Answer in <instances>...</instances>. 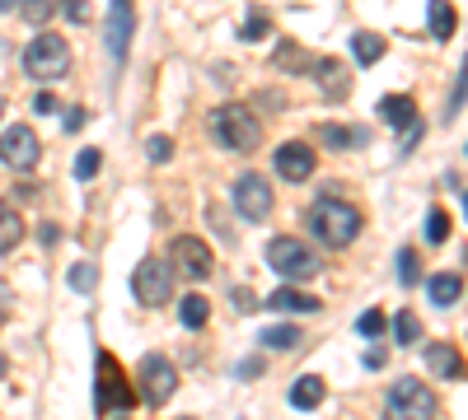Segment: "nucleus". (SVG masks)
I'll list each match as a JSON object with an SVG mask.
<instances>
[{
	"instance_id": "f257e3e1",
	"label": "nucleus",
	"mask_w": 468,
	"mask_h": 420,
	"mask_svg": "<svg viewBox=\"0 0 468 420\" xmlns=\"http://www.w3.org/2000/svg\"><path fill=\"white\" fill-rule=\"evenodd\" d=\"M211 136L225 145V150H239L249 155L262 145V122L253 108H243V103H220V108L211 113Z\"/></svg>"
},
{
	"instance_id": "f03ea898",
	"label": "nucleus",
	"mask_w": 468,
	"mask_h": 420,
	"mask_svg": "<svg viewBox=\"0 0 468 420\" xmlns=\"http://www.w3.org/2000/svg\"><path fill=\"white\" fill-rule=\"evenodd\" d=\"M310 229L328 243V248H347L356 234H361V210L347 206V201H333V197H323L314 201L310 210Z\"/></svg>"
},
{
	"instance_id": "7ed1b4c3",
	"label": "nucleus",
	"mask_w": 468,
	"mask_h": 420,
	"mask_svg": "<svg viewBox=\"0 0 468 420\" xmlns=\"http://www.w3.org/2000/svg\"><path fill=\"white\" fill-rule=\"evenodd\" d=\"M436 416V392L421 378H398L384 397V420H431Z\"/></svg>"
},
{
	"instance_id": "20e7f679",
	"label": "nucleus",
	"mask_w": 468,
	"mask_h": 420,
	"mask_svg": "<svg viewBox=\"0 0 468 420\" xmlns=\"http://www.w3.org/2000/svg\"><path fill=\"white\" fill-rule=\"evenodd\" d=\"M24 71L33 80H61L71 71V42L56 38V33H38L24 47Z\"/></svg>"
},
{
	"instance_id": "39448f33",
	"label": "nucleus",
	"mask_w": 468,
	"mask_h": 420,
	"mask_svg": "<svg viewBox=\"0 0 468 420\" xmlns=\"http://www.w3.org/2000/svg\"><path fill=\"white\" fill-rule=\"evenodd\" d=\"M268 262L281 271V276H291V281H310L314 271H319V252L304 243V239L277 234V239L268 243Z\"/></svg>"
},
{
	"instance_id": "423d86ee",
	"label": "nucleus",
	"mask_w": 468,
	"mask_h": 420,
	"mask_svg": "<svg viewBox=\"0 0 468 420\" xmlns=\"http://www.w3.org/2000/svg\"><path fill=\"white\" fill-rule=\"evenodd\" d=\"M38 155H43V145H38L33 126H5V131H0V164L5 168H14V173H33Z\"/></svg>"
},
{
	"instance_id": "0eeeda50",
	"label": "nucleus",
	"mask_w": 468,
	"mask_h": 420,
	"mask_svg": "<svg viewBox=\"0 0 468 420\" xmlns=\"http://www.w3.org/2000/svg\"><path fill=\"white\" fill-rule=\"evenodd\" d=\"M132 402H136V392H132L127 378H122L117 360L113 355H98V392H94L98 416H113L117 407H132Z\"/></svg>"
},
{
	"instance_id": "6e6552de",
	"label": "nucleus",
	"mask_w": 468,
	"mask_h": 420,
	"mask_svg": "<svg viewBox=\"0 0 468 420\" xmlns=\"http://www.w3.org/2000/svg\"><path fill=\"white\" fill-rule=\"evenodd\" d=\"M132 294L146 308H159V304H169V294H174V276H169V262H159V257H146L136 266V276H132Z\"/></svg>"
},
{
	"instance_id": "1a4fd4ad",
	"label": "nucleus",
	"mask_w": 468,
	"mask_h": 420,
	"mask_svg": "<svg viewBox=\"0 0 468 420\" xmlns=\"http://www.w3.org/2000/svg\"><path fill=\"white\" fill-rule=\"evenodd\" d=\"M174 392H178V369L165 355H146V360H140V402L165 407Z\"/></svg>"
},
{
	"instance_id": "9d476101",
	"label": "nucleus",
	"mask_w": 468,
	"mask_h": 420,
	"mask_svg": "<svg viewBox=\"0 0 468 420\" xmlns=\"http://www.w3.org/2000/svg\"><path fill=\"white\" fill-rule=\"evenodd\" d=\"M234 210L249 224H262L272 215V187L268 178H258V173H239L234 178Z\"/></svg>"
},
{
	"instance_id": "9b49d317",
	"label": "nucleus",
	"mask_w": 468,
	"mask_h": 420,
	"mask_svg": "<svg viewBox=\"0 0 468 420\" xmlns=\"http://www.w3.org/2000/svg\"><path fill=\"white\" fill-rule=\"evenodd\" d=\"M211 266H216V257H211L207 239L183 234V239L174 243V271H178L183 281H207V276H211Z\"/></svg>"
},
{
	"instance_id": "f8f14e48",
	"label": "nucleus",
	"mask_w": 468,
	"mask_h": 420,
	"mask_svg": "<svg viewBox=\"0 0 468 420\" xmlns=\"http://www.w3.org/2000/svg\"><path fill=\"white\" fill-rule=\"evenodd\" d=\"M314 84H319V94L328 98V103H342L352 94V66L347 61H333V56H319L314 66H310Z\"/></svg>"
},
{
	"instance_id": "ddd939ff",
	"label": "nucleus",
	"mask_w": 468,
	"mask_h": 420,
	"mask_svg": "<svg viewBox=\"0 0 468 420\" xmlns=\"http://www.w3.org/2000/svg\"><path fill=\"white\" fill-rule=\"evenodd\" d=\"M314 164L319 159H314V150L304 140H286V145H277V155H272V168L286 182H304V178L314 173Z\"/></svg>"
},
{
	"instance_id": "4468645a",
	"label": "nucleus",
	"mask_w": 468,
	"mask_h": 420,
	"mask_svg": "<svg viewBox=\"0 0 468 420\" xmlns=\"http://www.w3.org/2000/svg\"><path fill=\"white\" fill-rule=\"evenodd\" d=\"M379 117L389 122L394 131H408V136H417V126H421V113H417V103L408 94H389L379 103Z\"/></svg>"
},
{
	"instance_id": "2eb2a0df",
	"label": "nucleus",
	"mask_w": 468,
	"mask_h": 420,
	"mask_svg": "<svg viewBox=\"0 0 468 420\" xmlns=\"http://www.w3.org/2000/svg\"><path fill=\"white\" fill-rule=\"evenodd\" d=\"M319 140L328 145V150H361V145H370V131H361L352 122H323Z\"/></svg>"
},
{
	"instance_id": "dca6fc26",
	"label": "nucleus",
	"mask_w": 468,
	"mask_h": 420,
	"mask_svg": "<svg viewBox=\"0 0 468 420\" xmlns=\"http://www.w3.org/2000/svg\"><path fill=\"white\" fill-rule=\"evenodd\" d=\"M426 369H431L436 378H459L464 374V355L450 341H431V350H426Z\"/></svg>"
},
{
	"instance_id": "f3484780",
	"label": "nucleus",
	"mask_w": 468,
	"mask_h": 420,
	"mask_svg": "<svg viewBox=\"0 0 468 420\" xmlns=\"http://www.w3.org/2000/svg\"><path fill=\"white\" fill-rule=\"evenodd\" d=\"M268 308H277V313H319V294H304V290L281 285V290L268 294Z\"/></svg>"
},
{
	"instance_id": "a211bd4d",
	"label": "nucleus",
	"mask_w": 468,
	"mask_h": 420,
	"mask_svg": "<svg viewBox=\"0 0 468 420\" xmlns=\"http://www.w3.org/2000/svg\"><path fill=\"white\" fill-rule=\"evenodd\" d=\"M323 397H328V383H323L319 374H304V378H295V388H291V407L295 411H314Z\"/></svg>"
},
{
	"instance_id": "6ab92c4d",
	"label": "nucleus",
	"mask_w": 468,
	"mask_h": 420,
	"mask_svg": "<svg viewBox=\"0 0 468 420\" xmlns=\"http://www.w3.org/2000/svg\"><path fill=\"white\" fill-rule=\"evenodd\" d=\"M19 239H24V215L10 201H0V252L19 248Z\"/></svg>"
},
{
	"instance_id": "aec40b11",
	"label": "nucleus",
	"mask_w": 468,
	"mask_h": 420,
	"mask_svg": "<svg viewBox=\"0 0 468 420\" xmlns=\"http://www.w3.org/2000/svg\"><path fill=\"white\" fill-rule=\"evenodd\" d=\"M426 24H431V33H436L440 42H450V38H455V24H459V19H455V5H450V0H431V10H426Z\"/></svg>"
},
{
	"instance_id": "412c9836",
	"label": "nucleus",
	"mask_w": 468,
	"mask_h": 420,
	"mask_svg": "<svg viewBox=\"0 0 468 420\" xmlns=\"http://www.w3.org/2000/svg\"><path fill=\"white\" fill-rule=\"evenodd\" d=\"M459 294H464V276H455V271H436V276H431V304L450 308Z\"/></svg>"
},
{
	"instance_id": "4be33fe9",
	"label": "nucleus",
	"mask_w": 468,
	"mask_h": 420,
	"mask_svg": "<svg viewBox=\"0 0 468 420\" xmlns=\"http://www.w3.org/2000/svg\"><path fill=\"white\" fill-rule=\"evenodd\" d=\"M352 52H356L361 66H375V61L384 56V38L370 33V29H361V33H352Z\"/></svg>"
},
{
	"instance_id": "5701e85b",
	"label": "nucleus",
	"mask_w": 468,
	"mask_h": 420,
	"mask_svg": "<svg viewBox=\"0 0 468 420\" xmlns=\"http://www.w3.org/2000/svg\"><path fill=\"white\" fill-rule=\"evenodd\" d=\"M258 341L268 346V350H295V346L304 341V332H300V327H291V323H281V327H268V332L258 336Z\"/></svg>"
},
{
	"instance_id": "b1692460",
	"label": "nucleus",
	"mask_w": 468,
	"mask_h": 420,
	"mask_svg": "<svg viewBox=\"0 0 468 420\" xmlns=\"http://www.w3.org/2000/svg\"><path fill=\"white\" fill-rule=\"evenodd\" d=\"M178 318H183V327H207V318H211V304L201 299V294H188V299L178 304Z\"/></svg>"
},
{
	"instance_id": "393cba45",
	"label": "nucleus",
	"mask_w": 468,
	"mask_h": 420,
	"mask_svg": "<svg viewBox=\"0 0 468 420\" xmlns=\"http://www.w3.org/2000/svg\"><path fill=\"white\" fill-rule=\"evenodd\" d=\"M394 327H398V341L403 346H417L421 341V318H417V313H408V308L394 313Z\"/></svg>"
},
{
	"instance_id": "a878e982",
	"label": "nucleus",
	"mask_w": 468,
	"mask_h": 420,
	"mask_svg": "<svg viewBox=\"0 0 468 420\" xmlns=\"http://www.w3.org/2000/svg\"><path fill=\"white\" fill-rule=\"evenodd\" d=\"M94 285H98V266H94V262H75V266H71V290L89 294Z\"/></svg>"
},
{
	"instance_id": "bb28decb",
	"label": "nucleus",
	"mask_w": 468,
	"mask_h": 420,
	"mask_svg": "<svg viewBox=\"0 0 468 420\" xmlns=\"http://www.w3.org/2000/svg\"><path fill=\"white\" fill-rule=\"evenodd\" d=\"M56 10V0H19V14L29 19V24H47Z\"/></svg>"
},
{
	"instance_id": "cd10ccee",
	"label": "nucleus",
	"mask_w": 468,
	"mask_h": 420,
	"mask_svg": "<svg viewBox=\"0 0 468 420\" xmlns=\"http://www.w3.org/2000/svg\"><path fill=\"white\" fill-rule=\"evenodd\" d=\"M398 281H403V285H417V281H421V262H417L413 248L398 252Z\"/></svg>"
},
{
	"instance_id": "c85d7f7f",
	"label": "nucleus",
	"mask_w": 468,
	"mask_h": 420,
	"mask_svg": "<svg viewBox=\"0 0 468 420\" xmlns=\"http://www.w3.org/2000/svg\"><path fill=\"white\" fill-rule=\"evenodd\" d=\"M61 5V14L71 19V24H89L94 19V0H56Z\"/></svg>"
},
{
	"instance_id": "c756f323",
	"label": "nucleus",
	"mask_w": 468,
	"mask_h": 420,
	"mask_svg": "<svg viewBox=\"0 0 468 420\" xmlns=\"http://www.w3.org/2000/svg\"><path fill=\"white\" fill-rule=\"evenodd\" d=\"M98 168H104V155H98V150H80V155H75V178H80V182H89Z\"/></svg>"
},
{
	"instance_id": "7c9ffc66",
	"label": "nucleus",
	"mask_w": 468,
	"mask_h": 420,
	"mask_svg": "<svg viewBox=\"0 0 468 420\" xmlns=\"http://www.w3.org/2000/svg\"><path fill=\"white\" fill-rule=\"evenodd\" d=\"M426 239H431V243H445V239H450V215H445L440 206L426 215Z\"/></svg>"
},
{
	"instance_id": "2f4dec72",
	"label": "nucleus",
	"mask_w": 468,
	"mask_h": 420,
	"mask_svg": "<svg viewBox=\"0 0 468 420\" xmlns=\"http://www.w3.org/2000/svg\"><path fill=\"white\" fill-rule=\"evenodd\" d=\"M384 327H389L384 308H370V313H361V318H356V332H361V336H379Z\"/></svg>"
},
{
	"instance_id": "473e14b6",
	"label": "nucleus",
	"mask_w": 468,
	"mask_h": 420,
	"mask_svg": "<svg viewBox=\"0 0 468 420\" xmlns=\"http://www.w3.org/2000/svg\"><path fill=\"white\" fill-rule=\"evenodd\" d=\"M268 33H272V19L268 14H253L249 24H243V42H262Z\"/></svg>"
},
{
	"instance_id": "72a5a7b5",
	"label": "nucleus",
	"mask_w": 468,
	"mask_h": 420,
	"mask_svg": "<svg viewBox=\"0 0 468 420\" xmlns=\"http://www.w3.org/2000/svg\"><path fill=\"white\" fill-rule=\"evenodd\" d=\"M277 66H286V71H304V56H300V47H295V42H281Z\"/></svg>"
},
{
	"instance_id": "f704fd0d",
	"label": "nucleus",
	"mask_w": 468,
	"mask_h": 420,
	"mask_svg": "<svg viewBox=\"0 0 468 420\" xmlns=\"http://www.w3.org/2000/svg\"><path fill=\"white\" fill-rule=\"evenodd\" d=\"M146 155H150V164H169V155H174V140H169V136H155V140L146 145Z\"/></svg>"
},
{
	"instance_id": "c9c22d12",
	"label": "nucleus",
	"mask_w": 468,
	"mask_h": 420,
	"mask_svg": "<svg viewBox=\"0 0 468 420\" xmlns=\"http://www.w3.org/2000/svg\"><path fill=\"white\" fill-rule=\"evenodd\" d=\"M234 308H243V313L258 308V294H253V290H234Z\"/></svg>"
},
{
	"instance_id": "e433bc0d",
	"label": "nucleus",
	"mask_w": 468,
	"mask_h": 420,
	"mask_svg": "<svg viewBox=\"0 0 468 420\" xmlns=\"http://www.w3.org/2000/svg\"><path fill=\"white\" fill-rule=\"evenodd\" d=\"M384 360H389V355H384L379 346H375V350H365V369H384Z\"/></svg>"
},
{
	"instance_id": "4c0bfd02",
	"label": "nucleus",
	"mask_w": 468,
	"mask_h": 420,
	"mask_svg": "<svg viewBox=\"0 0 468 420\" xmlns=\"http://www.w3.org/2000/svg\"><path fill=\"white\" fill-rule=\"evenodd\" d=\"M80 126H85V108H71L66 113V131H80Z\"/></svg>"
},
{
	"instance_id": "58836bf2",
	"label": "nucleus",
	"mask_w": 468,
	"mask_h": 420,
	"mask_svg": "<svg viewBox=\"0 0 468 420\" xmlns=\"http://www.w3.org/2000/svg\"><path fill=\"white\" fill-rule=\"evenodd\" d=\"M33 108H38V113H56V98H52V94H38Z\"/></svg>"
},
{
	"instance_id": "ea45409f",
	"label": "nucleus",
	"mask_w": 468,
	"mask_h": 420,
	"mask_svg": "<svg viewBox=\"0 0 468 420\" xmlns=\"http://www.w3.org/2000/svg\"><path fill=\"white\" fill-rule=\"evenodd\" d=\"M19 5V0H0V10H14Z\"/></svg>"
},
{
	"instance_id": "a19ab883",
	"label": "nucleus",
	"mask_w": 468,
	"mask_h": 420,
	"mask_svg": "<svg viewBox=\"0 0 468 420\" xmlns=\"http://www.w3.org/2000/svg\"><path fill=\"white\" fill-rule=\"evenodd\" d=\"M5 369H10V365H5V355H0V378H5Z\"/></svg>"
},
{
	"instance_id": "79ce46f5",
	"label": "nucleus",
	"mask_w": 468,
	"mask_h": 420,
	"mask_svg": "<svg viewBox=\"0 0 468 420\" xmlns=\"http://www.w3.org/2000/svg\"><path fill=\"white\" fill-rule=\"evenodd\" d=\"M0 117H5V98H0Z\"/></svg>"
},
{
	"instance_id": "37998d69",
	"label": "nucleus",
	"mask_w": 468,
	"mask_h": 420,
	"mask_svg": "<svg viewBox=\"0 0 468 420\" xmlns=\"http://www.w3.org/2000/svg\"><path fill=\"white\" fill-rule=\"evenodd\" d=\"M117 420H127V416H117Z\"/></svg>"
},
{
	"instance_id": "c03bdc74",
	"label": "nucleus",
	"mask_w": 468,
	"mask_h": 420,
	"mask_svg": "<svg viewBox=\"0 0 468 420\" xmlns=\"http://www.w3.org/2000/svg\"><path fill=\"white\" fill-rule=\"evenodd\" d=\"M464 206H468V197H464Z\"/></svg>"
}]
</instances>
